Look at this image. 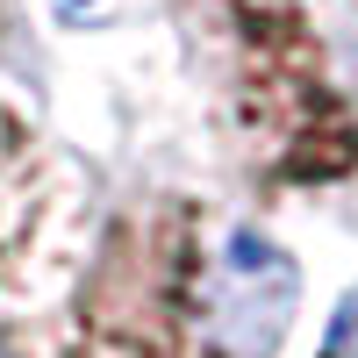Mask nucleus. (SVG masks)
Wrapping results in <instances>:
<instances>
[{"mask_svg":"<svg viewBox=\"0 0 358 358\" xmlns=\"http://www.w3.org/2000/svg\"><path fill=\"white\" fill-rule=\"evenodd\" d=\"M294 322V258L187 194L122 208L79 280L94 358H273Z\"/></svg>","mask_w":358,"mask_h":358,"instance_id":"f257e3e1","label":"nucleus"},{"mask_svg":"<svg viewBox=\"0 0 358 358\" xmlns=\"http://www.w3.org/2000/svg\"><path fill=\"white\" fill-rule=\"evenodd\" d=\"M236 122L251 165L280 179H337L358 158V122L322 79V50L301 15L236 22Z\"/></svg>","mask_w":358,"mask_h":358,"instance_id":"f03ea898","label":"nucleus"},{"mask_svg":"<svg viewBox=\"0 0 358 358\" xmlns=\"http://www.w3.org/2000/svg\"><path fill=\"white\" fill-rule=\"evenodd\" d=\"M43 201H50L43 143H36V129H29L8 101H0V280H15L22 258L36 251Z\"/></svg>","mask_w":358,"mask_h":358,"instance_id":"7ed1b4c3","label":"nucleus"},{"mask_svg":"<svg viewBox=\"0 0 358 358\" xmlns=\"http://www.w3.org/2000/svg\"><path fill=\"white\" fill-rule=\"evenodd\" d=\"M322 358H358V287L337 301V315H330V337H322Z\"/></svg>","mask_w":358,"mask_h":358,"instance_id":"20e7f679","label":"nucleus"},{"mask_svg":"<svg viewBox=\"0 0 358 358\" xmlns=\"http://www.w3.org/2000/svg\"><path fill=\"white\" fill-rule=\"evenodd\" d=\"M215 8L229 15V29H236V22H265V15H301L294 0H215Z\"/></svg>","mask_w":358,"mask_h":358,"instance_id":"39448f33","label":"nucleus"}]
</instances>
